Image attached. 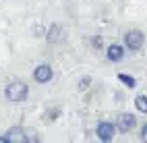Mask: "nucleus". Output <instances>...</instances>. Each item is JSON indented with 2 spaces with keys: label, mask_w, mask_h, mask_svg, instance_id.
I'll return each mask as SVG.
<instances>
[{
  "label": "nucleus",
  "mask_w": 147,
  "mask_h": 143,
  "mask_svg": "<svg viewBox=\"0 0 147 143\" xmlns=\"http://www.w3.org/2000/svg\"><path fill=\"white\" fill-rule=\"evenodd\" d=\"M29 95V87L23 83V81H11L4 87V98L13 104H19V102H25Z\"/></svg>",
  "instance_id": "obj_1"
},
{
  "label": "nucleus",
  "mask_w": 147,
  "mask_h": 143,
  "mask_svg": "<svg viewBox=\"0 0 147 143\" xmlns=\"http://www.w3.org/2000/svg\"><path fill=\"white\" fill-rule=\"evenodd\" d=\"M122 42H124V46L129 48L131 52H137V50H141V48H143V44H145V35H143L141 29H129V31L124 33Z\"/></svg>",
  "instance_id": "obj_2"
},
{
  "label": "nucleus",
  "mask_w": 147,
  "mask_h": 143,
  "mask_svg": "<svg viewBox=\"0 0 147 143\" xmlns=\"http://www.w3.org/2000/svg\"><path fill=\"white\" fill-rule=\"evenodd\" d=\"M114 125H116V133H131L137 127V116L133 112H122V114H118Z\"/></svg>",
  "instance_id": "obj_3"
},
{
  "label": "nucleus",
  "mask_w": 147,
  "mask_h": 143,
  "mask_svg": "<svg viewBox=\"0 0 147 143\" xmlns=\"http://www.w3.org/2000/svg\"><path fill=\"white\" fill-rule=\"evenodd\" d=\"M95 135L100 141H112L116 137V125L110 120H102V122H97V127H95Z\"/></svg>",
  "instance_id": "obj_4"
},
{
  "label": "nucleus",
  "mask_w": 147,
  "mask_h": 143,
  "mask_svg": "<svg viewBox=\"0 0 147 143\" xmlns=\"http://www.w3.org/2000/svg\"><path fill=\"white\" fill-rule=\"evenodd\" d=\"M54 79V71L50 64H37L33 69V81L40 83V85H46Z\"/></svg>",
  "instance_id": "obj_5"
},
{
  "label": "nucleus",
  "mask_w": 147,
  "mask_h": 143,
  "mask_svg": "<svg viewBox=\"0 0 147 143\" xmlns=\"http://www.w3.org/2000/svg\"><path fill=\"white\" fill-rule=\"evenodd\" d=\"M29 137L25 135V131H23V127H13V129H8V133L4 135V141L6 143H25Z\"/></svg>",
  "instance_id": "obj_6"
},
{
  "label": "nucleus",
  "mask_w": 147,
  "mask_h": 143,
  "mask_svg": "<svg viewBox=\"0 0 147 143\" xmlns=\"http://www.w3.org/2000/svg\"><path fill=\"white\" fill-rule=\"evenodd\" d=\"M64 27L62 25H58V23H54L50 29H48V33H46V40L50 42V44H58V42H62L64 40Z\"/></svg>",
  "instance_id": "obj_7"
},
{
  "label": "nucleus",
  "mask_w": 147,
  "mask_h": 143,
  "mask_svg": "<svg viewBox=\"0 0 147 143\" xmlns=\"http://www.w3.org/2000/svg\"><path fill=\"white\" fill-rule=\"evenodd\" d=\"M106 56H108L110 62H120L124 58V48L120 44H110L106 48Z\"/></svg>",
  "instance_id": "obj_8"
},
{
  "label": "nucleus",
  "mask_w": 147,
  "mask_h": 143,
  "mask_svg": "<svg viewBox=\"0 0 147 143\" xmlns=\"http://www.w3.org/2000/svg\"><path fill=\"white\" fill-rule=\"evenodd\" d=\"M118 79H120V83H124L129 89L137 87V79L133 77V75H129V73H118Z\"/></svg>",
  "instance_id": "obj_9"
},
{
  "label": "nucleus",
  "mask_w": 147,
  "mask_h": 143,
  "mask_svg": "<svg viewBox=\"0 0 147 143\" xmlns=\"http://www.w3.org/2000/svg\"><path fill=\"white\" fill-rule=\"evenodd\" d=\"M135 108L141 114H147V95H137L135 98Z\"/></svg>",
  "instance_id": "obj_10"
},
{
  "label": "nucleus",
  "mask_w": 147,
  "mask_h": 143,
  "mask_svg": "<svg viewBox=\"0 0 147 143\" xmlns=\"http://www.w3.org/2000/svg\"><path fill=\"white\" fill-rule=\"evenodd\" d=\"M89 42H91V46L95 48V50H102V48H104V40H102V35H93Z\"/></svg>",
  "instance_id": "obj_11"
},
{
  "label": "nucleus",
  "mask_w": 147,
  "mask_h": 143,
  "mask_svg": "<svg viewBox=\"0 0 147 143\" xmlns=\"http://www.w3.org/2000/svg\"><path fill=\"white\" fill-rule=\"evenodd\" d=\"M89 83H91V77H83V81L79 83V89H81V91L87 89V87H89Z\"/></svg>",
  "instance_id": "obj_12"
},
{
  "label": "nucleus",
  "mask_w": 147,
  "mask_h": 143,
  "mask_svg": "<svg viewBox=\"0 0 147 143\" xmlns=\"http://www.w3.org/2000/svg\"><path fill=\"white\" fill-rule=\"evenodd\" d=\"M139 135H141V139L147 143V122H145V125L141 127V131H139Z\"/></svg>",
  "instance_id": "obj_13"
}]
</instances>
